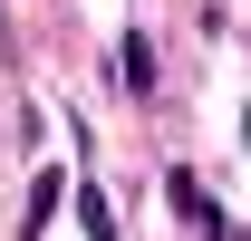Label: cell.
<instances>
[{
	"instance_id": "7a4b0ae2",
	"label": "cell",
	"mask_w": 251,
	"mask_h": 241,
	"mask_svg": "<svg viewBox=\"0 0 251 241\" xmlns=\"http://www.w3.org/2000/svg\"><path fill=\"white\" fill-rule=\"evenodd\" d=\"M116 77H126L135 96L155 87V39H145V29H126V48H116Z\"/></svg>"
},
{
	"instance_id": "6da1fadb",
	"label": "cell",
	"mask_w": 251,
	"mask_h": 241,
	"mask_svg": "<svg viewBox=\"0 0 251 241\" xmlns=\"http://www.w3.org/2000/svg\"><path fill=\"white\" fill-rule=\"evenodd\" d=\"M164 203L184 212V222H193V232H203V241H232V222H222V203H213V193H203V174H174V183H164Z\"/></svg>"
},
{
	"instance_id": "3957f363",
	"label": "cell",
	"mask_w": 251,
	"mask_h": 241,
	"mask_svg": "<svg viewBox=\"0 0 251 241\" xmlns=\"http://www.w3.org/2000/svg\"><path fill=\"white\" fill-rule=\"evenodd\" d=\"M77 222H87V241H116V203L97 183H77Z\"/></svg>"
},
{
	"instance_id": "5b68a950",
	"label": "cell",
	"mask_w": 251,
	"mask_h": 241,
	"mask_svg": "<svg viewBox=\"0 0 251 241\" xmlns=\"http://www.w3.org/2000/svg\"><path fill=\"white\" fill-rule=\"evenodd\" d=\"M0 58H10V10H0Z\"/></svg>"
},
{
	"instance_id": "277c9868",
	"label": "cell",
	"mask_w": 251,
	"mask_h": 241,
	"mask_svg": "<svg viewBox=\"0 0 251 241\" xmlns=\"http://www.w3.org/2000/svg\"><path fill=\"white\" fill-rule=\"evenodd\" d=\"M58 203H68V174H39V183H29V212H20V232H39Z\"/></svg>"
}]
</instances>
